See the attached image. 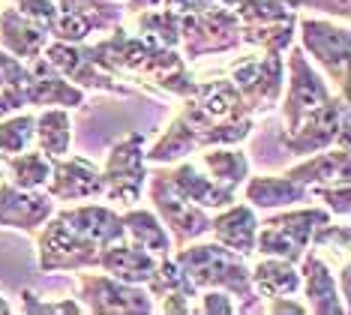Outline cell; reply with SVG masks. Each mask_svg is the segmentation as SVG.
<instances>
[{
  "label": "cell",
  "mask_w": 351,
  "mask_h": 315,
  "mask_svg": "<svg viewBox=\"0 0 351 315\" xmlns=\"http://www.w3.org/2000/svg\"><path fill=\"white\" fill-rule=\"evenodd\" d=\"M178 268L186 273V279L202 292V288H222L231 297H237V312H265V303L255 294L250 279V264L246 255L222 244H193L180 246L171 255Z\"/></svg>",
  "instance_id": "1"
},
{
  "label": "cell",
  "mask_w": 351,
  "mask_h": 315,
  "mask_svg": "<svg viewBox=\"0 0 351 315\" xmlns=\"http://www.w3.org/2000/svg\"><path fill=\"white\" fill-rule=\"evenodd\" d=\"M327 220H333L327 207H298V205L276 216H267L265 222H258L255 253L285 258V261L298 264L306 255L313 231Z\"/></svg>",
  "instance_id": "2"
},
{
  "label": "cell",
  "mask_w": 351,
  "mask_h": 315,
  "mask_svg": "<svg viewBox=\"0 0 351 315\" xmlns=\"http://www.w3.org/2000/svg\"><path fill=\"white\" fill-rule=\"evenodd\" d=\"M282 148L291 156H309L327 148L348 150V91H339L337 100L330 96L318 108L306 111L291 132H282Z\"/></svg>",
  "instance_id": "3"
},
{
  "label": "cell",
  "mask_w": 351,
  "mask_h": 315,
  "mask_svg": "<svg viewBox=\"0 0 351 315\" xmlns=\"http://www.w3.org/2000/svg\"><path fill=\"white\" fill-rule=\"evenodd\" d=\"M183 60H202L207 54L234 51L241 43V19L228 6H210L202 12L180 15V43Z\"/></svg>",
  "instance_id": "4"
},
{
  "label": "cell",
  "mask_w": 351,
  "mask_h": 315,
  "mask_svg": "<svg viewBox=\"0 0 351 315\" xmlns=\"http://www.w3.org/2000/svg\"><path fill=\"white\" fill-rule=\"evenodd\" d=\"M102 174V198L114 201L117 207H132L141 201V189L147 183V159H145V132L123 135L108 150Z\"/></svg>",
  "instance_id": "5"
},
{
  "label": "cell",
  "mask_w": 351,
  "mask_h": 315,
  "mask_svg": "<svg viewBox=\"0 0 351 315\" xmlns=\"http://www.w3.org/2000/svg\"><path fill=\"white\" fill-rule=\"evenodd\" d=\"M228 82L241 91L250 115H270L282 100L285 63L282 54L252 51L228 67Z\"/></svg>",
  "instance_id": "6"
},
{
  "label": "cell",
  "mask_w": 351,
  "mask_h": 315,
  "mask_svg": "<svg viewBox=\"0 0 351 315\" xmlns=\"http://www.w3.org/2000/svg\"><path fill=\"white\" fill-rule=\"evenodd\" d=\"M150 177V201H154V213L159 216V222L169 229L171 234V246L180 249L193 240L204 237L210 231V216H207L204 207L193 205L189 198H183L178 189H174L171 177L165 168L147 174Z\"/></svg>",
  "instance_id": "7"
},
{
  "label": "cell",
  "mask_w": 351,
  "mask_h": 315,
  "mask_svg": "<svg viewBox=\"0 0 351 315\" xmlns=\"http://www.w3.org/2000/svg\"><path fill=\"white\" fill-rule=\"evenodd\" d=\"M36 234V253H39V268L45 273H60V270H87L97 268L99 246L73 225H66L58 213L39 225Z\"/></svg>",
  "instance_id": "8"
},
{
  "label": "cell",
  "mask_w": 351,
  "mask_h": 315,
  "mask_svg": "<svg viewBox=\"0 0 351 315\" xmlns=\"http://www.w3.org/2000/svg\"><path fill=\"white\" fill-rule=\"evenodd\" d=\"M300 48L315 58L327 75L337 82L339 91H348V58H351V34L346 24H333L324 19H298Z\"/></svg>",
  "instance_id": "9"
},
{
  "label": "cell",
  "mask_w": 351,
  "mask_h": 315,
  "mask_svg": "<svg viewBox=\"0 0 351 315\" xmlns=\"http://www.w3.org/2000/svg\"><path fill=\"white\" fill-rule=\"evenodd\" d=\"M78 303L84 312L114 315V312H154V297L141 285H130L108 273H82L78 277Z\"/></svg>",
  "instance_id": "10"
},
{
  "label": "cell",
  "mask_w": 351,
  "mask_h": 315,
  "mask_svg": "<svg viewBox=\"0 0 351 315\" xmlns=\"http://www.w3.org/2000/svg\"><path fill=\"white\" fill-rule=\"evenodd\" d=\"M43 58L60 72L66 82H73L82 91H102L114 96H132L130 87H123L111 72L99 69L93 58L87 54L84 43H63V39H49L43 48Z\"/></svg>",
  "instance_id": "11"
},
{
  "label": "cell",
  "mask_w": 351,
  "mask_h": 315,
  "mask_svg": "<svg viewBox=\"0 0 351 315\" xmlns=\"http://www.w3.org/2000/svg\"><path fill=\"white\" fill-rule=\"evenodd\" d=\"M330 96H333L330 87L309 67L306 51L291 43L289 45V91H285V100H279L282 102V129L291 132L306 111L318 108V105L327 102Z\"/></svg>",
  "instance_id": "12"
},
{
  "label": "cell",
  "mask_w": 351,
  "mask_h": 315,
  "mask_svg": "<svg viewBox=\"0 0 351 315\" xmlns=\"http://www.w3.org/2000/svg\"><path fill=\"white\" fill-rule=\"evenodd\" d=\"M156 48L159 45H150L147 39H141L138 34L126 30L123 24H117V27H111V36L87 45V54H90L99 69L111 72V75H117V72H123V75H138Z\"/></svg>",
  "instance_id": "13"
},
{
  "label": "cell",
  "mask_w": 351,
  "mask_h": 315,
  "mask_svg": "<svg viewBox=\"0 0 351 315\" xmlns=\"http://www.w3.org/2000/svg\"><path fill=\"white\" fill-rule=\"evenodd\" d=\"M54 201H84L102 196L99 168L84 156H60L51 159V174L43 187Z\"/></svg>",
  "instance_id": "14"
},
{
  "label": "cell",
  "mask_w": 351,
  "mask_h": 315,
  "mask_svg": "<svg viewBox=\"0 0 351 315\" xmlns=\"http://www.w3.org/2000/svg\"><path fill=\"white\" fill-rule=\"evenodd\" d=\"M54 213V198L45 189H21L15 183H0V225L34 234Z\"/></svg>",
  "instance_id": "15"
},
{
  "label": "cell",
  "mask_w": 351,
  "mask_h": 315,
  "mask_svg": "<svg viewBox=\"0 0 351 315\" xmlns=\"http://www.w3.org/2000/svg\"><path fill=\"white\" fill-rule=\"evenodd\" d=\"M300 288L306 297V312L313 315H348V303L342 301L337 277L327 268V261L309 249V255L300 258Z\"/></svg>",
  "instance_id": "16"
},
{
  "label": "cell",
  "mask_w": 351,
  "mask_h": 315,
  "mask_svg": "<svg viewBox=\"0 0 351 315\" xmlns=\"http://www.w3.org/2000/svg\"><path fill=\"white\" fill-rule=\"evenodd\" d=\"M30 82H27V108H45V105H58V108H82L84 91L60 75L43 54L27 60Z\"/></svg>",
  "instance_id": "17"
},
{
  "label": "cell",
  "mask_w": 351,
  "mask_h": 315,
  "mask_svg": "<svg viewBox=\"0 0 351 315\" xmlns=\"http://www.w3.org/2000/svg\"><path fill=\"white\" fill-rule=\"evenodd\" d=\"M159 258L154 253H147L145 246L132 244V240H117V244L99 246L97 255V268H102L108 277L130 282V285H145L154 277Z\"/></svg>",
  "instance_id": "18"
},
{
  "label": "cell",
  "mask_w": 351,
  "mask_h": 315,
  "mask_svg": "<svg viewBox=\"0 0 351 315\" xmlns=\"http://www.w3.org/2000/svg\"><path fill=\"white\" fill-rule=\"evenodd\" d=\"M169 177L183 198H189L193 205L204 207V210H222L237 201L234 187H222L210 174H202L195 163H178L169 172Z\"/></svg>",
  "instance_id": "19"
},
{
  "label": "cell",
  "mask_w": 351,
  "mask_h": 315,
  "mask_svg": "<svg viewBox=\"0 0 351 315\" xmlns=\"http://www.w3.org/2000/svg\"><path fill=\"white\" fill-rule=\"evenodd\" d=\"M66 225H73L75 231H82L84 237H90L97 246H108L117 240H126L123 220L114 207L106 205H78L66 210H54Z\"/></svg>",
  "instance_id": "20"
},
{
  "label": "cell",
  "mask_w": 351,
  "mask_h": 315,
  "mask_svg": "<svg viewBox=\"0 0 351 315\" xmlns=\"http://www.w3.org/2000/svg\"><path fill=\"white\" fill-rule=\"evenodd\" d=\"M51 39V34L43 27L39 21L21 15L15 6H6L0 12V48L10 51L19 60H34L36 54H43L45 43Z\"/></svg>",
  "instance_id": "21"
},
{
  "label": "cell",
  "mask_w": 351,
  "mask_h": 315,
  "mask_svg": "<svg viewBox=\"0 0 351 315\" xmlns=\"http://www.w3.org/2000/svg\"><path fill=\"white\" fill-rule=\"evenodd\" d=\"M213 240L241 255L255 253V234H258V216L252 205H228L217 216H210Z\"/></svg>",
  "instance_id": "22"
},
{
  "label": "cell",
  "mask_w": 351,
  "mask_h": 315,
  "mask_svg": "<svg viewBox=\"0 0 351 315\" xmlns=\"http://www.w3.org/2000/svg\"><path fill=\"white\" fill-rule=\"evenodd\" d=\"M189 102L195 105L198 111L219 124V120H237V117H252L250 108H246L241 91L228 82V78H210V82H198L195 93L189 96Z\"/></svg>",
  "instance_id": "23"
},
{
  "label": "cell",
  "mask_w": 351,
  "mask_h": 315,
  "mask_svg": "<svg viewBox=\"0 0 351 315\" xmlns=\"http://www.w3.org/2000/svg\"><path fill=\"white\" fill-rule=\"evenodd\" d=\"M246 189L243 196L252 207L258 210H274V207H294V205H303V201L313 198L309 187L291 180L285 174H258V177H246Z\"/></svg>",
  "instance_id": "24"
},
{
  "label": "cell",
  "mask_w": 351,
  "mask_h": 315,
  "mask_svg": "<svg viewBox=\"0 0 351 315\" xmlns=\"http://www.w3.org/2000/svg\"><path fill=\"white\" fill-rule=\"evenodd\" d=\"M285 177L303 183V187H318V183H337L348 180V150L346 148H327L318 153L303 156V163L291 165Z\"/></svg>",
  "instance_id": "25"
},
{
  "label": "cell",
  "mask_w": 351,
  "mask_h": 315,
  "mask_svg": "<svg viewBox=\"0 0 351 315\" xmlns=\"http://www.w3.org/2000/svg\"><path fill=\"white\" fill-rule=\"evenodd\" d=\"M250 279L258 297H291L300 292V270L298 264L285 261V258L265 255L255 268H250Z\"/></svg>",
  "instance_id": "26"
},
{
  "label": "cell",
  "mask_w": 351,
  "mask_h": 315,
  "mask_svg": "<svg viewBox=\"0 0 351 315\" xmlns=\"http://www.w3.org/2000/svg\"><path fill=\"white\" fill-rule=\"evenodd\" d=\"M123 220V229H126V240H132V244L145 246L147 253H154L156 258L162 255H171V234L165 229L162 222H159V216L154 210H141V207H126L121 213Z\"/></svg>",
  "instance_id": "27"
},
{
  "label": "cell",
  "mask_w": 351,
  "mask_h": 315,
  "mask_svg": "<svg viewBox=\"0 0 351 315\" xmlns=\"http://www.w3.org/2000/svg\"><path fill=\"white\" fill-rule=\"evenodd\" d=\"M34 141H36V150L45 153L49 159L66 156L69 144H73V120H69V111L66 108H45L43 115H36Z\"/></svg>",
  "instance_id": "28"
},
{
  "label": "cell",
  "mask_w": 351,
  "mask_h": 315,
  "mask_svg": "<svg viewBox=\"0 0 351 315\" xmlns=\"http://www.w3.org/2000/svg\"><path fill=\"white\" fill-rule=\"evenodd\" d=\"M195 150H198V129L183 115H178L171 120V126L165 129L162 139H159L150 150H145V159L154 165H174Z\"/></svg>",
  "instance_id": "29"
},
{
  "label": "cell",
  "mask_w": 351,
  "mask_h": 315,
  "mask_svg": "<svg viewBox=\"0 0 351 315\" xmlns=\"http://www.w3.org/2000/svg\"><path fill=\"white\" fill-rule=\"evenodd\" d=\"M132 34L147 39L150 45L178 48V43H180V15L174 10H169V6H159V10H147V12H135L132 15Z\"/></svg>",
  "instance_id": "30"
},
{
  "label": "cell",
  "mask_w": 351,
  "mask_h": 315,
  "mask_svg": "<svg viewBox=\"0 0 351 315\" xmlns=\"http://www.w3.org/2000/svg\"><path fill=\"white\" fill-rule=\"evenodd\" d=\"M207 174L213 177L222 187H241V183L250 177V159H246L243 150H234L231 144H219V148H204L202 159H198Z\"/></svg>",
  "instance_id": "31"
},
{
  "label": "cell",
  "mask_w": 351,
  "mask_h": 315,
  "mask_svg": "<svg viewBox=\"0 0 351 315\" xmlns=\"http://www.w3.org/2000/svg\"><path fill=\"white\" fill-rule=\"evenodd\" d=\"M0 168L10 174V183L21 189H43L51 174V159L39 150H21L12 156H0Z\"/></svg>",
  "instance_id": "32"
},
{
  "label": "cell",
  "mask_w": 351,
  "mask_h": 315,
  "mask_svg": "<svg viewBox=\"0 0 351 315\" xmlns=\"http://www.w3.org/2000/svg\"><path fill=\"white\" fill-rule=\"evenodd\" d=\"M294 24H298V19L270 24H241V43L255 45L270 54H285L294 43Z\"/></svg>",
  "instance_id": "33"
},
{
  "label": "cell",
  "mask_w": 351,
  "mask_h": 315,
  "mask_svg": "<svg viewBox=\"0 0 351 315\" xmlns=\"http://www.w3.org/2000/svg\"><path fill=\"white\" fill-rule=\"evenodd\" d=\"M145 285H147V294H150V297H169V294L195 297V294H198V288L186 279V273L178 268V261H174L171 255H162V258H159L154 277H150Z\"/></svg>",
  "instance_id": "34"
},
{
  "label": "cell",
  "mask_w": 351,
  "mask_h": 315,
  "mask_svg": "<svg viewBox=\"0 0 351 315\" xmlns=\"http://www.w3.org/2000/svg\"><path fill=\"white\" fill-rule=\"evenodd\" d=\"M58 10L84 15L93 30H111L123 24V6L117 0H58Z\"/></svg>",
  "instance_id": "35"
},
{
  "label": "cell",
  "mask_w": 351,
  "mask_h": 315,
  "mask_svg": "<svg viewBox=\"0 0 351 315\" xmlns=\"http://www.w3.org/2000/svg\"><path fill=\"white\" fill-rule=\"evenodd\" d=\"M34 124L36 115L30 111H15V115L0 120V156H12L34 144Z\"/></svg>",
  "instance_id": "36"
},
{
  "label": "cell",
  "mask_w": 351,
  "mask_h": 315,
  "mask_svg": "<svg viewBox=\"0 0 351 315\" xmlns=\"http://www.w3.org/2000/svg\"><path fill=\"white\" fill-rule=\"evenodd\" d=\"M241 24H270V21H289L298 19V12L289 10L282 0H243L234 6Z\"/></svg>",
  "instance_id": "37"
},
{
  "label": "cell",
  "mask_w": 351,
  "mask_h": 315,
  "mask_svg": "<svg viewBox=\"0 0 351 315\" xmlns=\"http://www.w3.org/2000/svg\"><path fill=\"white\" fill-rule=\"evenodd\" d=\"M313 253H337L339 258H348V246H351V229L348 222L333 225V220L322 222L309 237Z\"/></svg>",
  "instance_id": "38"
},
{
  "label": "cell",
  "mask_w": 351,
  "mask_h": 315,
  "mask_svg": "<svg viewBox=\"0 0 351 315\" xmlns=\"http://www.w3.org/2000/svg\"><path fill=\"white\" fill-rule=\"evenodd\" d=\"M313 198H322L324 207L330 210V216H342L346 220L351 201H348V180H337V183H318V187H309Z\"/></svg>",
  "instance_id": "39"
},
{
  "label": "cell",
  "mask_w": 351,
  "mask_h": 315,
  "mask_svg": "<svg viewBox=\"0 0 351 315\" xmlns=\"http://www.w3.org/2000/svg\"><path fill=\"white\" fill-rule=\"evenodd\" d=\"M195 297H198L195 312H204V315H234L237 312V303L222 288H202V294H195Z\"/></svg>",
  "instance_id": "40"
},
{
  "label": "cell",
  "mask_w": 351,
  "mask_h": 315,
  "mask_svg": "<svg viewBox=\"0 0 351 315\" xmlns=\"http://www.w3.org/2000/svg\"><path fill=\"white\" fill-rule=\"evenodd\" d=\"M289 10H315V12H324L330 19H339V21H348L351 15V3L348 0H282Z\"/></svg>",
  "instance_id": "41"
},
{
  "label": "cell",
  "mask_w": 351,
  "mask_h": 315,
  "mask_svg": "<svg viewBox=\"0 0 351 315\" xmlns=\"http://www.w3.org/2000/svg\"><path fill=\"white\" fill-rule=\"evenodd\" d=\"M12 6L21 15L39 21L45 30H49L54 24V19H58V3H54V0H12Z\"/></svg>",
  "instance_id": "42"
},
{
  "label": "cell",
  "mask_w": 351,
  "mask_h": 315,
  "mask_svg": "<svg viewBox=\"0 0 351 315\" xmlns=\"http://www.w3.org/2000/svg\"><path fill=\"white\" fill-rule=\"evenodd\" d=\"M21 297H25V306H21L25 312H39V315H43V312H84V306L78 303V301H69V297H66V301H60V303L39 301L34 292H25Z\"/></svg>",
  "instance_id": "43"
},
{
  "label": "cell",
  "mask_w": 351,
  "mask_h": 315,
  "mask_svg": "<svg viewBox=\"0 0 351 315\" xmlns=\"http://www.w3.org/2000/svg\"><path fill=\"white\" fill-rule=\"evenodd\" d=\"M165 6H169V10H174L178 15H186V12L210 10V6H217V0H165Z\"/></svg>",
  "instance_id": "44"
},
{
  "label": "cell",
  "mask_w": 351,
  "mask_h": 315,
  "mask_svg": "<svg viewBox=\"0 0 351 315\" xmlns=\"http://www.w3.org/2000/svg\"><path fill=\"white\" fill-rule=\"evenodd\" d=\"M265 312H294V315H303L306 312V303H298V301H289V297H270V306H265Z\"/></svg>",
  "instance_id": "45"
},
{
  "label": "cell",
  "mask_w": 351,
  "mask_h": 315,
  "mask_svg": "<svg viewBox=\"0 0 351 315\" xmlns=\"http://www.w3.org/2000/svg\"><path fill=\"white\" fill-rule=\"evenodd\" d=\"M165 6V0H126L123 15H135V12H147V10H159Z\"/></svg>",
  "instance_id": "46"
},
{
  "label": "cell",
  "mask_w": 351,
  "mask_h": 315,
  "mask_svg": "<svg viewBox=\"0 0 351 315\" xmlns=\"http://www.w3.org/2000/svg\"><path fill=\"white\" fill-rule=\"evenodd\" d=\"M25 105H21L19 100H15L12 93H6V91H0V120L3 117H10V115H15V111H21Z\"/></svg>",
  "instance_id": "47"
},
{
  "label": "cell",
  "mask_w": 351,
  "mask_h": 315,
  "mask_svg": "<svg viewBox=\"0 0 351 315\" xmlns=\"http://www.w3.org/2000/svg\"><path fill=\"white\" fill-rule=\"evenodd\" d=\"M10 312H12V306L6 303V297H3V294H0V315H10Z\"/></svg>",
  "instance_id": "48"
},
{
  "label": "cell",
  "mask_w": 351,
  "mask_h": 315,
  "mask_svg": "<svg viewBox=\"0 0 351 315\" xmlns=\"http://www.w3.org/2000/svg\"><path fill=\"white\" fill-rule=\"evenodd\" d=\"M217 3H219V6H228V10H234V6L243 3V0H217Z\"/></svg>",
  "instance_id": "49"
},
{
  "label": "cell",
  "mask_w": 351,
  "mask_h": 315,
  "mask_svg": "<svg viewBox=\"0 0 351 315\" xmlns=\"http://www.w3.org/2000/svg\"><path fill=\"white\" fill-rule=\"evenodd\" d=\"M117 3H121V0H117Z\"/></svg>",
  "instance_id": "50"
}]
</instances>
